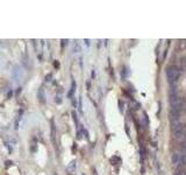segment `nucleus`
Instances as JSON below:
<instances>
[{"label": "nucleus", "mask_w": 186, "mask_h": 175, "mask_svg": "<svg viewBox=\"0 0 186 175\" xmlns=\"http://www.w3.org/2000/svg\"><path fill=\"white\" fill-rule=\"evenodd\" d=\"M176 175H185V174H184V172H183V171H177V174Z\"/></svg>", "instance_id": "obj_6"}, {"label": "nucleus", "mask_w": 186, "mask_h": 175, "mask_svg": "<svg viewBox=\"0 0 186 175\" xmlns=\"http://www.w3.org/2000/svg\"><path fill=\"white\" fill-rule=\"evenodd\" d=\"M39 95H40V97H41V102H44V97H43V90H42V89L39 91Z\"/></svg>", "instance_id": "obj_5"}, {"label": "nucleus", "mask_w": 186, "mask_h": 175, "mask_svg": "<svg viewBox=\"0 0 186 175\" xmlns=\"http://www.w3.org/2000/svg\"><path fill=\"white\" fill-rule=\"evenodd\" d=\"M185 145H186V135H185Z\"/></svg>", "instance_id": "obj_10"}, {"label": "nucleus", "mask_w": 186, "mask_h": 175, "mask_svg": "<svg viewBox=\"0 0 186 175\" xmlns=\"http://www.w3.org/2000/svg\"><path fill=\"white\" fill-rule=\"evenodd\" d=\"M178 162H179V153H174L172 155V163L173 165H178Z\"/></svg>", "instance_id": "obj_3"}, {"label": "nucleus", "mask_w": 186, "mask_h": 175, "mask_svg": "<svg viewBox=\"0 0 186 175\" xmlns=\"http://www.w3.org/2000/svg\"><path fill=\"white\" fill-rule=\"evenodd\" d=\"M166 77H168L169 82L171 83V85L174 84V83L177 82V80L179 78L178 69H177L176 67H168V68H166Z\"/></svg>", "instance_id": "obj_1"}, {"label": "nucleus", "mask_w": 186, "mask_h": 175, "mask_svg": "<svg viewBox=\"0 0 186 175\" xmlns=\"http://www.w3.org/2000/svg\"><path fill=\"white\" fill-rule=\"evenodd\" d=\"M75 171H76V161H71L70 165L66 167V172H68L69 174H73Z\"/></svg>", "instance_id": "obj_2"}, {"label": "nucleus", "mask_w": 186, "mask_h": 175, "mask_svg": "<svg viewBox=\"0 0 186 175\" xmlns=\"http://www.w3.org/2000/svg\"><path fill=\"white\" fill-rule=\"evenodd\" d=\"M184 131H185V132H186V124H185V125H184Z\"/></svg>", "instance_id": "obj_8"}, {"label": "nucleus", "mask_w": 186, "mask_h": 175, "mask_svg": "<svg viewBox=\"0 0 186 175\" xmlns=\"http://www.w3.org/2000/svg\"><path fill=\"white\" fill-rule=\"evenodd\" d=\"M184 113H185V116H186V108H184Z\"/></svg>", "instance_id": "obj_9"}, {"label": "nucleus", "mask_w": 186, "mask_h": 175, "mask_svg": "<svg viewBox=\"0 0 186 175\" xmlns=\"http://www.w3.org/2000/svg\"><path fill=\"white\" fill-rule=\"evenodd\" d=\"M46 78H48L46 81H50V78H51V75H48V77H46Z\"/></svg>", "instance_id": "obj_7"}, {"label": "nucleus", "mask_w": 186, "mask_h": 175, "mask_svg": "<svg viewBox=\"0 0 186 175\" xmlns=\"http://www.w3.org/2000/svg\"><path fill=\"white\" fill-rule=\"evenodd\" d=\"M75 89H76V83L75 82H72V86H71V90H70V92H69V97H71L72 94L75 92Z\"/></svg>", "instance_id": "obj_4"}]
</instances>
